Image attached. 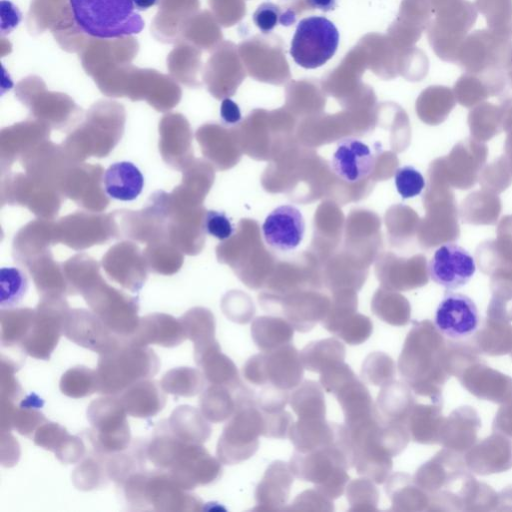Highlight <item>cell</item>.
Returning <instances> with one entry per match:
<instances>
[{
	"mask_svg": "<svg viewBox=\"0 0 512 512\" xmlns=\"http://www.w3.org/2000/svg\"><path fill=\"white\" fill-rule=\"evenodd\" d=\"M88 223H89V220H88V221H86V228H87ZM85 231L91 232V231H92V229L90 228V229H87V230H85Z\"/></svg>",
	"mask_w": 512,
	"mask_h": 512,
	"instance_id": "61",
	"label": "cell"
},
{
	"mask_svg": "<svg viewBox=\"0 0 512 512\" xmlns=\"http://www.w3.org/2000/svg\"><path fill=\"white\" fill-rule=\"evenodd\" d=\"M293 475L306 482L330 499L340 497L349 482L347 470L352 466L344 425L339 424L337 441L306 453L294 451L290 462Z\"/></svg>",
	"mask_w": 512,
	"mask_h": 512,
	"instance_id": "2",
	"label": "cell"
},
{
	"mask_svg": "<svg viewBox=\"0 0 512 512\" xmlns=\"http://www.w3.org/2000/svg\"><path fill=\"white\" fill-rule=\"evenodd\" d=\"M256 394L245 385L238 393L237 407L219 437L216 455L222 464L234 465L252 457L265 433V418L256 404Z\"/></svg>",
	"mask_w": 512,
	"mask_h": 512,
	"instance_id": "4",
	"label": "cell"
},
{
	"mask_svg": "<svg viewBox=\"0 0 512 512\" xmlns=\"http://www.w3.org/2000/svg\"><path fill=\"white\" fill-rule=\"evenodd\" d=\"M159 368L160 360L151 348L123 338L117 346L99 356L98 393L122 394L132 384L153 377Z\"/></svg>",
	"mask_w": 512,
	"mask_h": 512,
	"instance_id": "3",
	"label": "cell"
},
{
	"mask_svg": "<svg viewBox=\"0 0 512 512\" xmlns=\"http://www.w3.org/2000/svg\"><path fill=\"white\" fill-rule=\"evenodd\" d=\"M293 326L285 319L271 316L257 317L251 324V336L262 352H270L291 343Z\"/></svg>",
	"mask_w": 512,
	"mask_h": 512,
	"instance_id": "30",
	"label": "cell"
},
{
	"mask_svg": "<svg viewBox=\"0 0 512 512\" xmlns=\"http://www.w3.org/2000/svg\"><path fill=\"white\" fill-rule=\"evenodd\" d=\"M34 315L35 309L2 308L0 312L2 345L6 347L21 345L32 327Z\"/></svg>",
	"mask_w": 512,
	"mask_h": 512,
	"instance_id": "34",
	"label": "cell"
},
{
	"mask_svg": "<svg viewBox=\"0 0 512 512\" xmlns=\"http://www.w3.org/2000/svg\"><path fill=\"white\" fill-rule=\"evenodd\" d=\"M110 456L105 463L108 477L115 482L123 484L131 474L136 472V458L121 452L110 454Z\"/></svg>",
	"mask_w": 512,
	"mask_h": 512,
	"instance_id": "50",
	"label": "cell"
},
{
	"mask_svg": "<svg viewBox=\"0 0 512 512\" xmlns=\"http://www.w3.org/2000/svg\"><path fill=\"white\" fill-rule=\"evenodd\" d=\"M346 349L336 338H326L308 343L301 351L300 358L305 369L321 373L344 362Z\"/></svg>",
	"mask_w": 512,
	"mask_h": 512,
	"instance_id": "31",
	"label": "cell"
},
{
	"mask_svg": "<svg viewBox=\"0 0 512 512\" xmlns=\"http://www.w3.org/2000/svg\"><path fill=\"white\" fill-rule=\"evenodd\" d=\"M187 339L180 319L164 313H153L140 318L136 332L128 340L136 345L149 344L175 347Z\"/></svg>",
	"mask_w": 512,
	"mask_h": 512,
	"instance_id": "21",
	"label": "cell"
},
{
	"mask_svg": "<svg viewBox=\"0 0 512 512\" xmlns=\"http://www.w3.org/2000/svg\"><path fill=\"white\" fill-rule=\"evenodd\" d=\"M331 167L341 180L354 184L371 175L375 167V156L363 141L347 137L338 143Z\"/></svg>",
	"mask_w": 512,
	"mask_h": 512,
	"instance_id": "19",
	"label": "cell"
},
{
	"mask_svg": "<svg viewBox=\"0 0 512 512\" xmlns=\"http://www.w3.org/2000/svg\"><path fill=\"white\" fill-rule=\"evenodd\" d=\"M505 83L506 77L503 70L482 73L465 72L455 83L454 91L463 105H469L499 92Z\"/></svg>",
	"mask_w": 512,
	"mask_h": 512,
	"instance_id": "28",
	"label": "cell"
},
{
	"mask_svg": "<svg viewBox=\"0 0 512 512\" xmlns=\"http://www.w3.org/2000/svg\"><path fill=\"white\" fill-rule=\"evenodd\" d=\"M203 229L209 235L223 241L229 239L235 228L225 212L208 210L203 218Z\"/></svg>",
	"mask_w": 512,
	"mask_h": 512,
	"instance_id": "49",
	"label": "cell"
},
{
	"mask_svg": "<svg viewBox=\"0 0 512 512\" xmlns=\"http://www.w3.org/2000/svg\"><path fill=\"white\" fill-rule=\"evenodd\" d=\"M509 41L489 29L476 30L463 41L456 64L468 73L503 70Z\"/></svg>",
	"mask_w": 512,
	"mask_h": 512,
	"instance_id": "14",
	"label": "cell"
},
{
	"mask_svg": "<svg viewBox=\"0 0 512 512\" xmlns=\"http://www.w3.org/2000/svg\"><path fill=\"white\" fill-rule=\"evenodd\" d=\"M63 335L99 355L111 350L123 339L114 334L93 311L83 308L68 311L63 324Z\"/></svg>",
	"mask_w": 512,
	"mask_h": 512,
	"instance_id": "15",
	"label": "cell"
},
{
	"mask_svg": "<svg viewBox=\"0 0 512 512\" xmlns=\"http://www.w3.org/2000/svg\"><path fill=\"white\" fill-rule=\"evenodd\" d=\"M475 271L476 264L473 256L455 243L440 246L428 264L430 278L449 290L466 285Z\"/></svg>",
	"mask_w": 512,
	"mask_h": 512,
	"instance_id": "17",
	"label": "cell"
},
{
	"mask_svg": "<svg viewBox=\"0 0 512 512\" xmlns=\"http://www.w3.org/2000/svg\"><path fill=\"white\" fill-rule=\"evenodd\" d=\"M106 194L116 200L132 201L142 192L144 178L141 171L131 162L111 164L103 175Z\"/></svg>",
	"mask_w": 512,
	"mask_h": 512,
	"instance_id": "24",
	"label": "cell"
},
{
	"mask_svg": "<svg viewBox=\"0 0 512 512\" xmlns=\"http://www.w3.org/2000/svg\"><path fill=\"white\" fill-rule=\"evenodd\" d=\"M243 382L235 385L211 384L201 394L199 405L202 414L212 423L228 420L236 410L238 393Z\"/></svg>",
	"mask_w": 512,
	"mask_h": 512,
	"instance_id": "29",
	"label": "cell"
},
{
	"mask_svg": "<svg viewBox=\"0 0 512 512\" xmlns=\"http://www.w3.org/2000/svg\"><path fill=\"white\" fill-rule=\"evenodd\" d=\"M339 424L326 418H298L288 431V437L295 451L306 453L337 441Z\"/></svg>",
	"mask_w": 512,
	"mask_h": 512,
	"instance_id": "22",
	"label": "cell"
},
{
	"mask_svg": "<svg viewBox=\"0 0 512 512\" xmlns=\"http://www.w3.org/2000/svg\"><path fill=\"white\" fill-rule=\"evenodd\" d=\"M69 310L61 295L42 296L35 308L32 327L21 343L23 351L33 358L48 360L63 334Z\"/></svg>",
	"mask_w": 512,
	"mask_h": 512,
	"instance_id": "12",
	"label": "cell"
},
{
	"mask_svg": "<svg viewBox=\"0 0 512 512\" xmlns=\"http://www.w3.org/2000/svg\"><path fill=\"white\" fill-rule=\"evenodd\" d=\"M70 434L58 423L46 421L40 425L33 435L35 445L56 454L65 445Z\"/></svg>",
	"mask_w": 512,
	"mask_h": 512,
	"instance_id": "44",
	"label": "cell"
},
{
	"mask_svg": "<svg viewBox=\"0 0 512 512\" xmlns=\"http://www.w3.org/2000/svg\"><path fill=\"white\" fill-rule=\"evenodd\" d=\"M339 44V32L332 21L323 16L301 19L291 40L290 55L294 62L315 69L330 60Z\"/></svg>",
	"mask_w": 512,
	"mask_h": 512,
	"instance_id": "11",
	"label": "cell"
},
{
	"mask_svg": "<svg viewBox=\"0 0 512 512\" xmlns=\"http://www.w3.org/2000/svg\"><path fill=\"white\" fill-rule=\"evenodd\" d=\"M0 282L2 308H11L18 304L28 288L26 275L15 267H3L0 273Z\"/></svg>",
	"mask_w": 512,
	"mask_h": 512,
	"instance_id": "40",
	"label": "cell"
},
{
	"mask_svg": "<svg viewBox=\"0 0 512 512\" xmlns=\"http://www.w3.org/2000/svg\"><path fill=\"white\" fill-rule=\"evenodd\" d=\"M349 511H377L379 491L367 477L350 481L346 486Z\"/></svg>",
	"mask_w": 512,
	"mask_h": 512,
	"instance_id": "38",
	"label": "cell"
},
{
	"mask_svg": "<svg viewBox=\"0 0 512 512\" xmlns=\"http://www.w3.org/2000/svg\"><path fill=\"white\" fill-rule=\"evenodd\" d=\"M263 414L265 418L264 437L282 439L288 436L289 428L293 423V417L288 411L263 412Z\"/></svg>",
	"mask_w": 512,
	"mask_h": 512,
	"instance_id": "52",
	"label": "cell"
},
{
	"mask_svg": "<svg viewBox=\"0 0 512 512\" xmlns=\"http://www.w3.org/2000/svg\"><path fill=\"white\" fill-rule=\"evenodd\" d=\"M394 182L397 192L403 199L418 196L425 187L423 175L411 165L398 168L394 174Z\"/></svg>",
	"mask_w": 512,
	"mask_h": 512,
	"instance_id": "46",
	"label": "cell"
},
{
	"mask_svg": "<svg viewBox=\"0 0 512 512\" xmlns=\"http://www.w3.org/2000/svg\"><path fill=\"white\" fill-rule=\"evenodd\" d=\"M10 432H1V463L5 467L15 465L20 455L18 442Z\"/></svg>",
	"mask_w": 512,
	"mask_h": 512,
	"instance_id": "55",
	"label": "cell"
},
{
	"mask_svg": "<svg viewBox=\"0 0 512 512\" xmlns=\"http://www.w3.org/2000/svg\"><path fill=\"white\" fill-rule=\"evenodd\" d=\"M84 455L85 445L78 436L74 435H70L62 449L55 454L63 464L77 463Z\"/></svg>",
	"mask_w": 512,
	"mask_h": 512,
	"instance_id": "54",
	"label": "cell"
},
{
	"mask_svg": "<svg viewBox=\"0 0 512 512\" xmlns=\"http://www.w3.org/2000/svg\"><path fill=\"white\" fill-rule=\"evenodd\" d=\"M74 486L83 491H90L106 485L109 477L104 463L94 457L83 460L72 473Z\"/></svg>",
	"mask_w": 512,
	"mask_h": 512,
	"instance_id": "39",
	"label": "cell"
},
{
	"mask_svg": "<svg viewBox=\"0 0 512 512\" xmlns=\"http://www.w3.org/2000/svg\"><path fill=\"white\" fill-rule=\"evenodd\" d=\"M77 26L86 34L111 39L137 34L144 21L133 0H69Z\"/></svg>",
	"mask_w": 512,
	"mask_h": 512,
	"instance_id": "6",
	"label": "cell"
},
{
	"mask_svg": "<svg viewBox=\"0 0 512 512\" xmlns=\"http://www.w3.org/2000/svg\"><path fill=\"white\" fill-rule=\"evenodd\" d=\"M194 359L209 383L230 386L242 383L236 365L221 352L218 341L194 352Z\"/></svg>",
	"mask_w": 512,
	"mask_h": 512,
	"instance_id": "25",
	"label": "cell"
},
{
	"mask_svg": "<svg viewBox=\"0 0 512 512\" xmlns=\"http://www.w3.org/2000/svg\"><path fill=\"white\" fill-rule=\"evenodd\" d=\"M285 510L333 511L332 499L318 489H309L300 493Z\"/></svg>",
	"mask_w": 512,
	"mask_h": 512,
	"instance_id": "47",
	"label": "cell"
},
{
	"mask_svg": "<svg viewBox=\"0 0 512 512\" xmlns=\"http://www.w3.org/2000/svg\"><path fill=\"white\" fill-rule=\"evenodd\" d=\"M305 220L301 211L290 204L276 207L262 224L265 242L279 251H291L302 242Z\"/></svg>",
	"mask_w": 512,
	"mask_h": 512,
	"instance_id": "18",
	"label": "cell"
},
{
	"mask_svg": "<svg viewBox=\"0 0 512 512\" xmlns=\"http://www.w3.org/2000/svg\"><path fill=\"white\" fill-rule=\"evenodd\" d=\"M434 324L441 334L450 339L467 338L478 328V308L467 295L449 292L435 311Z\"/></svg>",
	"mask_w": 512,
	"mask_h": 512,
	"instance_id": "16",
	"label": "cell"
},
{
	"mask_svg": "<svg viewBox=\"0 0 512 512\" xmlns=\"http://www.w3.org/2000/svg\"><path fill=\"white\" fill-rule=\"evenodd\" d=\"M86 414L91 425L88 438L98 454L110 455L128 448L131 433L120 397L97 398L89 404Z\"/></svg>",
	"mask_w": 512,
	"mask_h": 512,
	"instance_id": "9",
	"label": "cell"
},
{
	"mask_svg": "<svg viewBox=\"0 0 512 512\" xmlns=\"http://www.w3.org/2000/svg\"><path fill=\"white\" fill-rule=\"evenodd\" d=\"M47 419L44 415L37 410V407L21 403L20 407L14 408L11 426L19 434L31 437L34 435L37 428L45 423Z\"/></svg>",
	"mask_w": 512,
	"mask_h": 512,
	"instance_id": "45",
	"label": "cell"
},
{
	"mask_svg": "<svg viewBox=\"0 0 512 512\" xmlns=\"http://www.w3.org/2000/svg\"><path fill=\"white\" fill-rule=\"evenodd\" d=\"M243 376L255 386L272 385L290 391L304 376L300 352L291 344L250 357L243 366Z\"/></svg>",
	"mask_w": 512,
	"mask_h": 512,
	"instance_id": "10",
	"label": "cell"
},
{
	"mask_svg": "<svg viewBox=\"0 0 512 512\" xmlns=\"http://www.w3.org/2000/svg\"><path fill=\"white\" fill-rule=\"evenodd\" d=\"M157 0H133L134 6L138 10H145L155 5Z\"/></svg>",
	"mask_w": 512,
	"mask_h": 512,
	"instance_id": "59",
	"label": "cell"
},
{
	"mask_svg": "<svg viewBox=\"0 0 512 512\" xmlns=\"http://www.w3.org/2000/svg\"><path fill=\"white\" fill-rule=\"evenodd\" d=\"M475 7L498 37L512 39V0H476Z\"/></svg>",
	"mask_w": 512,
	"mask_h": 512,
	"instance_id": "36",
	"label": "cell"
},
{
	"mask_svg": "<svg viewBox=\"0 0 512 512\" xmlns=\"http://www.w3.org/2000/svg\"><path fill=\"white\" fill-rule=\"evenodd\" d=\"M91 310L117 336L128 339L137 330L138 302L95 275L80 291Z\"/></svg>",
	"mask_w": 512,
	"mask_h": 512,
	"instance_id": "8",
	"label": "cell"
},
{
	"mask_svg": "<svg viewBox=\"0 0 512 512\" xmlns=\"http://www.w3.org/2000/svg\"><path fill=\"white\" fill-rule=\"evenodd\" d=\"M128 504L137 510L199 511L203 502L180 487L166 471L135 472L123 483Z\"/></svg>",
	"mask_w": 512,
	"mask_h": 512,
	"instance_id": "5",
	"label": "cell"
},
{
	"mask_svg": "<svg viewBox=\"0 0 512 512\" xmlns=\"http://www.w3.org/2000/svg\"><path fill=\"white\" fill-rule=\"evenodd\" d=\"M253 22L257 28L265 34L274 30L280 23L289 26L295 21V14L290 11H282V9L273 2L266 1L261 3L253 14Z\"/></svg>",
	"mask_w": 512,
	"mask_h": 512,
	"instance_id": "42",
	"label": "cell"
},
{
	"mask_svg": "<svg viewBox=\"0 0 512 512\" xmlns=\"http://www.w3.org/2000/svg\"><path fill=\"white\" fill-rule=\"evenodd\" d=\"M120 399L127 414L136 418L153 417L164 408L166 403L161 385L149 378L129 386L120 394Z\"/></svg>",
	"mask_w": 512,
	"mask_h": 512,
	"instance_id": "23",
	"label": "cell"
},
{
	"mask_svg": "<svg viewBox=\"0 0 512 512\" xmlns=\"http://www.w3.org/2000/svg\"><path fill=\"white\" fill-rule=\"evenodd\" d=\"M220 117L226 125H236L242 118L239 106L230 98H225L221 102Z\"/></svg>",
	"mask_w": 512,
	"mask_h": 512,
	"instance_id": "56",
	"label": "cell"
},
{
	"mask_svg": "<svg viewBox=\"0 0 512 512\" xmlns=\"http://www.w3.org/2000/svg\"><path fill=\"white\" fill-rule=\"evenodd\" d=\"M166 472L180 487L188 491L215 482L222 474V463L202 444L182 441Z\"/></svg>",
	"mask_w": 512,
	"mask_h": 512,
	"instance_id": "13",
	"label": "cell"
},
{
	"mask_svg": "<svg viewBox=\"0 0 512 512\" xmlns=\"http://www.w3.org/2000/svg\"><path fill=\"white\" fill-rule=\"evenodd\" d=\"M289 391L278 389L272 385H265L256 394L255 400L261 411L274 413L284 410L289 401Z\"/></svg>",
	"mask_w": 512,
	"mask_h": 512,
	"instance_id": "48",
	"label": "cell"
},
{
	"mask_svg": "<svg viewBox=\"0 0 512 512\" xmlns=\"http://www.w3.org/2000/svg\"><path fill=\"white\" fill-rule=\"evenodd\" d=\"M16 365L9 359L1 358V397L15 400L21 388L15 377Z\"/></svg>",
	"mask_w": 512,
	"mask_h": 512,
	"instance_id": "53",
	"label": "cell"
},
{
	"mask_svg": "<svg viewBox=\"0 0 512 512\" xmlns=\"http://www.w3.org/2000/svg\"><path fill=\"white\" fill-rule=\"evenodd\" d=\"M506 81H508L512 85V67L506 70L505 72Z\"/></svg>",
	"mask_w": 512,
	"mask_h": 512,
	"instance_id": "60",
	"label": "cell"
},
{
	"mask_svg": "<svg viewBox=\"0 0 512 512\" xmlns=\"http://www.w3.org/2000/svg\"><path fill=\"white\" fill-rule=\"evenodd\" d=\"M179 319L183 324L187 339L194 343V351L201 350L217 341L215 318L208 309L192 308Z\"/></svg>",
	"mask_w": 512,
	"mask_h": 512,
	"instance_id": "33",
	"label": "cell"
},
{
	"mask_svg": "<svg viewBox=\"0 0 512 512\" xmlns=\"http://www.w3.org/2000/svg\"><path fill=\"white\" fill-rule=\"evenodd\" d=\"M61 392L71 398H83L98 392L96 370L78 365L68 369L61 377Z\"/></svg>",
	"mask_w": 512,
	"mask_h": 512,
	"instance_id": "37",
	"label": "cell"
},
{
	"mask_svg": "<svg viewBox=\"0 0 512 512\" xmlns=\"http://www.w3.org/2000/svg\"><path fill=\"white\" fill-rule=\"evenodd\" d=\"M361 376L366 383L383 386L394 376L393 360L384 352H372L363 361Z\"/></svg>",
	"mask_w": 512,
	"mask_h": 512,
	"instance_id": "41",
	"label": "cell"
},
{
	"mask_svg": "<svg viewBox=\"0 0 512 512\" xmlns=\"http://www.w3.org/2000/svg\"><path fill=\"white\" fill-rule=\"evenodd\" d=\"M322 388L316 381L306 380L290 394L289 403L298 418H326Z\"/></svg>",
	"mask_w": 512,
	"mask_h": 512,
	"instance_id": "32",
	"label": "cell"
},
{
	"mask_svg": "<svg viewBox=\"0 0 512 512\" xmlns=\"http://www.w3.org/2000/svg\"><path fill=\"white\" fill-rule=\"evenodd\" d=\"M344 414V424L350 425L377 411L366 385L357 376L342 384L334 393Z\"/></svg>",
	"mask_w": 512,
	"mask_h": 512,
	"instance_id": "26",
	"label": "cell"
},
{
	"mask_svg": "<svg viewBox=\"0 0 512 512\" xmlns=\"http://www.w3.org/2000/svg\"><path fill=\"white\" fill-rule=\"evenodd\" d=\"M511 67H512V39L509 41L508 46H507L505 59H504V63H503V71L505 72L506 70H508Z\"/></svg>",
	"mask_w": 512,
	"mask_h": 512,
	"instance_id": "58",
	"label": "cell"
},
{
	"mask_svg": "<svg viewBox=\"0 0 512 512\" xmlns=\"http://www.w3.org/2000/svg\"><path fill=\"white\" fill-rule=\"evenodd\" d=\"M202 371L191 367H178L167 371L160 381L165 393L175 396L192 397L202 392L205 386Z\"/></svg>",
	"mask_w": 512,
	"mask_h": 512,
	"instance_id": "35",
	"label": "cell"
},
{
	"mask_svg": "<svg viewBox=\"0 0 512 512\" xmlns=\"http://www.w3.org/2000/svg\"><path fill=\"white\" fill-rule=\"evenodd\" d=\"M310 8L318 9L323 12H329L335 9L336 0H306Z\"/></svg>",
	"mask_w": 512,
	"mask_h": 512,
	"instance_id": "57",
	"label": "cell"
},
{
	"mask_svg": "<svg viewBox=\"0 0 512 512\" xmlns=\"http://www.w3.org/2000/svg\"><path fill=\"white\" fill-rule=\"evenodd\" d=\"M372 331L373 324L368 317L352 314L341 322L334 335L349 345H359L371 336Z\"/></svg>",
	"mask_w": 512,
	"mask_h": 512,
	"instance_id": "43",
	"label": "cell"
},
{
	"mask_svg": "<svg viewBox=\"0 0 512 512\" xmlns=\"http://www.w3.org/2000/svg\"><path fill=\"white\" fill-rule=\"evenodd\" d=\"M356 377L351 367L345 362L338 363L320 373V384L328 393L336 390L348 380Z\"/></svg>",
	"mask_w": 512,
	"mask_h": 512,
	"instance_id": "51",
	"label": "cell"
},
{
	"mask_svg": "<svg viewBox=\"0 0 512 512\" xmlns=\"http://www.w3.org/2000/svg\"><path fill=\"white\" fill-rule=\"evenodd\" d=\"M168 429L178 439L193 444L206 442L212 431L201 410L189 405H181L173 410Z\"/></svg>",
	"mask_w": 512,
	"mask_h": 512,
	"instance_id": "27",
	"label": "cell"
},
{
	"mask_svg": "<svg viewBox=\"0 0 512 512\" xmlns=\"http://www.w3.org/2000/svg\"><path fill=\"white\" fill-rule=\"evenodd\" d=\"M293 481L294 475L289 463L281 460L272 462L256 487L257 507L253 510H285Z\"/></svg>",
	"mask_w": 512,
	"mask_h": 512,
	"instance_id": "20",
	"label": "cell"
},
{
	"mask_svg": "<svg viewBox=\"0 0 512 512\" xmlns=\"http://www.w3.org/2000/svg\"><path fill=\"white\" fill-rule=\"evenodd\" d=\"M345 428L351 465L359 475L383 484L392 468L391 457L401 449L396 423L384 420L377 410Z\"/></svg>",
	"mask_w": 512,
	"mask_h": 512,
	"instance_id": "1",
	"label": "cell"
},
{
	"mask_svg": "<svg viewBox=\"0 0 512 512\" xmlns=\"http://www.w3.org/2000/svg\"><path fill=\"white\" fill-rule=\"evenodd\" d=\"M435 19L428 39L439 58L456 63L460 47L477 19V9L467 0H431Z\"/></svg>",
	"mask_w": 512,
	"mask_h": 512,
	"instance_id": "7",
	"label": "cell"
}]
</instances>
